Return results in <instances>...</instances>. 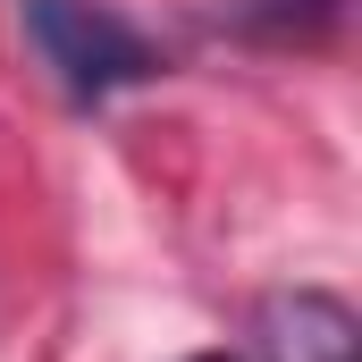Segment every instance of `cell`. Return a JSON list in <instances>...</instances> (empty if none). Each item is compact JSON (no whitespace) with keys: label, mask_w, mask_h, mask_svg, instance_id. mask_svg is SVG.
<instances>
[{"label":"cell","mask_w":362,"mask_h":362,"mask_svg":"<svg viewBox=\"0 0 362 362\" xmlns=\"http://www.w3.org/2000/svg\"><path fill=\"white\" fill-rule=\"evenodd\" d=\"M194 362H228V354H194Z\"/></svg>","instance_id":"4"},{"label":"cell","mask_w":362,"mask_h":362,"mask_svg":"<svg viewBox=\"0 0 362 362\" xmlns=\"http://www.w3.org/2000/svg\"><path fill=\"white\" fill-rule=\"evenodd\" d=\"M211 17L236 34H303V25H329L337 0H219Z\"/></svg>","instance_id":"3"},{"label":"cell","mask_w":362,"mask_h":362,"mask_svg":"<svg viewBox=\"0 0 362 362\" xmlns=\"http://www.w3.org/2000/svg\"><path fill=\"white\" fill-rule=\"evenodd\" d=\"M262 354L270 362H362V329L354 312L320 286H295L262 312Z\"/></svg>","instance_id":"2"},{"label":"cell","mask_w":362,"mask_h":362,"mask_svg":"<svg viewBox=\"0 0 362 362\" xmlns=\"http://www.w3.org/2000/svg\"><path fill=\"white\" fill-rule=\"evenodd\" d=\"M17 17H25L42 68L68 85V101H110L160 68V51L127 17H110L101 0H17Z\"/></svg>","instance_id":"1"}]
</instances>
